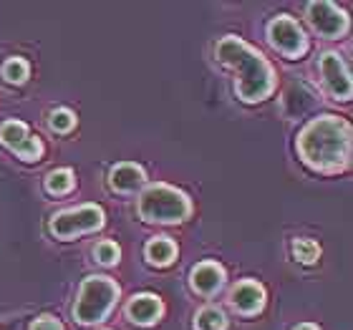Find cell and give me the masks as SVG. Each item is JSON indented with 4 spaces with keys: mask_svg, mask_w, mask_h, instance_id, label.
<instances>
[{
    "mask_svg": "<svg viewBox=\"0 0 353 330\" xmlns=\"http://www.w3.org/2000/svg\"><path fill=\"white\" fill-rule=\"evenodd\" d=\"M228 328V318L222 313V308L207 305L194 316V330H225Z\"/></svg>",
    "mask_w": 353,
    "mask_h": 330,
    "instance_id": "16",
    "label": "cell"
},
{
    "mask_svg": "<svg viewBox=\"0 0 353 330\" xmlns=\"http://www.w3.org/2000/svg\"><path fill=\"white\" fill-rule=\"evenodd\" d=\"M298 154L316 172H339L351 159V124L341 116H318L298 134Z\"/></svg>",
    "mask_w": 353,
    "mask_h": 330,
    "instance_id": "1",
    "label": "cell"
},
{
    "mask_svg": "<svg viewBox=\"0 0 353 330\" xmlns=\"http://www.w3.org/2000/svg\"><path fill=\"white\" fill-rule=\"evenodd\" d=\"M190 282L194 293L210 298V295H214L225 285V270H222L217 262H212V260H205V262H199L192 267Z\"/></svg>",
    "mask_w": 353,
    "mask_h": 330,
    "instance_id": "11",
    "label": "cell"
},
{
    "mask_svg": "<svg viewBox=\"0 0 353 330\" xmlns=\"http://www.w3.org/2000/svg\"><path fill=\"white\" fill-rule=\"evenodd\" d=\"M28 63L23 59H8L6 63H3V79H6L8 83H23L26 79H28Z\"/></svg>",
    "mask_w": 353,
    "mask_h": 330,
    "instance_id": "19",
    "label": "cell"
},
{
    "mask_svg": "<svg viewBox=\"0 0 353 330\" xmlns=\"http://www.w3.org/2000/svg\"><path fill=\"white\" fill-rule=\"evenodd\" d=\"M295 330H318V328H316V325H313V323H301Z\"/></svg>",
    "mask_w": 353,
    "mask_h": 330,
    "instance_id": "23",
    "label": "cell"
},
{
    "mask_svg": "<svg viewBox=\"0 0 353 330\" xmlns=\"http://www.w3.org/2000/svg\"><path fill=\"white\" fill-rule=\"evenodd\" d=\"M283 103H285V111L290 114V116H303L308 109H313L316 99H313V94H310L305 86H298V83H293V86L285 91V99H283Z\"/></svg>",
    "mask_w": 353,
    "mask_h": 330,
    "instance_id": "15",
    "label": "cell"
},
{
    "mask_svg": "<svg viewBox=\"0 0 353 330\" xmlns=\"http://www.w3.org/2000/svg\"><path fill=\"white\" fill-rule=\"evenodd\" d=\"M293 255L298 262L313 265L321 257V247H318V243L308 240V237H298V240H293Z\"/></svg>",
    "mask_w": 353,
    "mask_h": 330,
    "instance_id": "18",
    "label": "cell"
},
{
    "mask_svg": "<svg viewBox=\"0 0 353 330\" xmlns=\"http://www.w3.org/2000/svg\"><path fill=\"white\" fill-rule=\"evenodd\" d=\"M147 182V174H144V169L139 164L134 162H121L117 167L111 169L109 174V184L114 192H121V194H132V192L141 189Z\"/></svg>",
    "mask_w": 353,
    "mask_h": 330,
    "instance_id": "13",
    "label": "cell"
},
{
    "mask_svg": "<svg viewBox=\"0 0 353 330\" xmlns=\"http://www.w3.org/2000/svg\"><path fill=\"white\" fill-rule=\"evenodd\" d=\"M30 330H63V325H61L56 318L43 316V318H38L36 323L30 325Z\"/></svg>",
    "mask_w": 353,
    "mask_h": 330,
    "instance_id": "22",
    "label": "cell"
},
{
    "mask_svg": "<svg viewBox=\"0 0 353 330\" xmlns=\"http://www.w3.org/2000/svg\"><path fill=\"white\" fill-rule=\"evenodd\" d=\"M268 41L285 59H301L308 51V38L303 33L301 23L290 15H278L268 23Z\"/></svg>",
    "mask_w": 353,
    "mask_h": 330,
    "instance_id": "6",
    "label": "cell"
},
{
    "mask_svg": "<svg viewBox=\"0 0 353 330\" xmlns=\"http://www.w3.org/2000/svg\"><path fill=\"white\" fill-rule=\"evenodd\" d=\"M139 217L152 225H176L192 214V199L170 184H152L139 197Z\"/></svg>",
    "mask_w": 353,
    "mask_h": 330,
    "instance_id": "3",
    "label": "cell"
},
{
    "mask_svg": "<svg viewBox=\"0 0 353 330\" xmlns=\"http://www.w3.org/2000/svg\"><path fill=\"white\" fill-rule=\"evenodd\" d=\"M162 300L157 298V295H149V293H141V295H134L132 300L126 302V318L137 325H152L159 320L162 316Z\"/></svg>",
    "mask_w": 353,
    "mask_h": 330,
    "instance_id": "12",
    "label": "cell"
},
{
    "mask_svg": "<svg viewBox=\"0 0 353 330\" xmlns=\"http://www.w3.org/2000/svg\"><path fill=\"white\" fill-rule=\"evenodd\" d=\"M0 141L6 144L13 154H18L23 162H38L41 154H43V147L36 136H30L28 126L18 121V118H10L6 124H0Z\"/></svg>",
    "mask_w": 353,
    "mask_h": 330,
    "instance_id": "9",
    "label": "cell"
},
{
    "mask_svg": "<svg viewBox=\"0 0 353 330\" xmlns=\"http://www.w3.org/2000/svg\"><path fill=\"white\" fill-rule=\"evenodd\" d=\"M74 184L76 179L71 169H53L46 176V189L51 192V194H68V192L74 189Z\"/></svg>",
    "mask_w": 353,
    "mask_h": 330,
    "instance_id": "17",
    "label": "cell"
},
{
    "mask_svg": "<svg viewBox=\"0 0 353 330\" xmlns=\"http://www.w3.org/2000/svg\"><path fill=\"white\" fill-rule=\"evenodd\" d=\"M305 15H308V23L313 25L318 36L323 38H341L348 30V15L343 8H339L331 0H316V3H308L305 8Z\"/></svg>",
    "mask_w": 353,
    "mask_h": 330,
    "instance_id": "7",
    "label": "cell"
},
{
    "mask_svg": "<svg viewBox=\"0 0 353 330\" xmlns=\"http://www.w3.org/2000/svg\"><path fill=\"white\" fill-rule=\"evenodd\" d=\"M119 285L111 278L103 275H94L86 278L79 287V298L74 305V318L76 323L81 325H96L106 320V316L111 313V308L119 300Z\"/></svg>",
    "mask_w": 353,
    "mask_h": 330,
    "instance_id": "4",
    "label": "cell"
},
{
    "mask_svg": "<svg viewBox=\"0 0 353 330\" xmlns=\"http://www.w3.org/2000/svg\"><path fill=\"white\" fill-rule=\"evenodd\" d=\"M144 255H147L149 262L157 265V267H167V265L174 262L176 245L172 243L170 237H152L147 243V247H144Z\"/></svg>",
    "mask_w": 353,
    "mask_h": 330,
    "instance_id": "14",
    "label": "cell"
},
{
    "mask_svg": "<svg viewBox=\"0 0 353 330\" xmlns=\"http://www.w3.org/2000/svg\"><path fill=\"white\" fill-rule=\"evenodd\" d=\"M94 257H96V262H101V265H117L119 257H121V249H119L117 243H111V240H101V243L94 247Z\"/></svg>",
    "mask_w": 353,
    "mask_h": 330,
    "instance_id": "20",
    "label": "cell"
},
{
    "mask_svg": "<svg viewBox=\"0 0 353 330\" xmlns=\"http://www.w3.org/2000/svg\"><path fill=\"white\" fill-rule=\"evenodd\" d=\"M103 227V209L96 205L74 207V209H63V212L51 217V232L59 240H71V237L96 232Z\"/></svg>",
    "mask_w": 353,
    "mask_h": 330,
    "instance_id": "5",
    "label": "cell"
},
{
    "mask_svg": "<svg viewBox=\"0 0 353 330\" xmlns=\"http://www.w3.org/2000/svg\"><path fill=\"white\" fill-rule=\"evenodd\" d=\"M48 124H51L53 132L68 134L76 126V114L74 111H68V109H56L51 114V118H48Z\"/></svg>",
    "mask_w": 353,
    "mask_h": 330,
    "instance_id": "21",
    "label": "cell"
},
{
    "mask_svg": "<svg viewBox=\"0 0 353 330\" xmlns=\"http://www.w3.org/2000/svg\"><path fill=\"white\" fill-rule=\"evenodd\" d=\"M230 300L240 316H258L265 305V287L255 280H243L232 287Z\"/></svg>",
    "mask_w": 353,
    "mask_h": 330,
    "instance_id": "10",
    "label": "cell"
},
{
    "mask_svg": "<svg viewBox=\"0 0 353 330\" xmlns=\"http://www.w3.org/2000/svg\"><path fill=\"white\" fill-rule=\"evenodd\" d=\"M214 56L222 66L235 71V91L245 103L265 101L275 91V71L270 61L243 38L225 36L214 48Z\"/></svg>",
    "mask_w": 353,
    "mask_h": 330,
    "instance_id": "2",
    "label": "cell"
},
{
    "mask_svg": "<svg viewBox=\"0 0 353 330\" xmlns=\"http://www.w3.org/2000/svg\"><path fill=\"white\" fill-rule=\"evenodd\" d=\"M318 68H321V79H323L328 94L336 96L339 101H348L353 96V83H351V71H348L346 61L341 59L339 53L328 51L321 56Z\"/></svg>",
    "mask_w": 353,
    "mask_h": 330,
    "instance_id": "8",
    "label": "cell"
}]
</instances>
